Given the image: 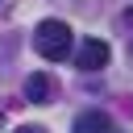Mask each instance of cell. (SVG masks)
Masks as SVG:
<instances>
[{"label":"cell","mask_w":133,"mask_h":133,"mask_svg":"<svg viewBox=\"0 0 133 133\" xmlns=\"http://www.w3.org/2000/svg\"><path fill=\"white\" fill-rule=\"evenodd\" d=\"M71 46H75V29H71L66 21H58V17H46V21L33 29V50H37L46 62H62V58L71 54Z\"/></svg>","instance_id":"6da1fadb"},{"label":"cell","mask_w":133,"mask_h":133,"mask_svg":"<svg viewBox=\"0 0 133 133\" xmlns=\"http://www.w3.org/2000/svg\"><path fill=\"white\" fill-rule=\"evenodd\" d=\"M108 58H112V50H108V42L104 37H87L83 46H79V71H100V66H108Z\"/></svg>","instance_id":"7a4b0ae2"},{"label":"cell","mask_w":133,"mask_h":133,"mask_svg":"<svg viewBox=\"0 0 133 133\" xmlns=\"http://www.w3.org/2000/svg\"><path fill=\"white\" fill-rule=\"evenodd\" d=\"M75 133H112V121H108V112L87 108V112L75 116Z\"/></svg>","instance_id":"3957f363"},{"label":"cell","mask_w":133,"mask_h":133,"mask_svg":"<svg viewBox=\"0 0 133 133\" xmlns=\"http://www.w3.org/2000/svg\"><path fill=\"white\" fill-rule=\"evenodd\" d=\"M25 100H33V104H46V100H50V75L33 71V75L25 79Z\"/></svg>","instance_id":"277c9868"},{"label":"cell","mask_w":133,"mask_h":133,"mask_svg":"<svg viewBox=\"0 0 133 133\" xmlns=\"http://www.w3.org/2000/svg\"><path fill=\"white\" fill-rule=\"evenodd\" d=\"M17 133H46V129H42V125H21Z\"/></svg>","instance_id":"5b68a950"},{"label":"cell","mask_w":133,"mask_h":133,"mask_svg":"<svg viewBox=\"0 0 133 133\" xmlns=\"http://www.w3.org/2000/svg\"><path fill=\"white\" fill-rule=\"evenodd\" d=\"M129 25H133V8H129Z\"/></svg>","instance_id":"8992f818"}]
</instances>
